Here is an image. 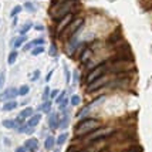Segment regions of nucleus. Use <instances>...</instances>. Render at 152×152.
Here are the masks:
<instances>
[{"mask_svg": "<svg viewBox=\"0 0 152 152\" xmlns=\"http://www.w3.org/2000/svg\"><path fill=\"white\" fill-rule=\"evenodd\" d=\"M115 132H117L115 128H111V126H99V128H97V129L93 131L91 134L86 135L83 139H84V142H87V144H93L95 141H101V139L110 138V137H113Z\"/></svg>", "mask_w": 152, "mask_h": 152, "instance_id": "f257e3e1", "label": "nucleus"}, {"mask_svg": "<svg viewBox=\"0 0 152 152\" xmlns=\"http://www.w3.org/2000/svg\"><path fill=\"white\" fill-rule=\"evenodd\" d=\"M99 126H101V122H99L98 119L86 118V119H83L78 125H77V128H75V135L84 138L86 135L91 134L93 131H95L97 128H99Z\"/></svg>", "mask_w": 152, "mask_h": 152, "instance_id": "f03ea898", "label": "nucleus"}, {"mask_svg": "<svg viewBox=\"0 0 152 152\" xmlns=\"http://www.w3.org/2000/svg\"><path fill=\"white\" fill-rule=\"evenodd\" d=\"M74 7V1H66V3H54L50 9V16L54 20H61L67 14L71 13Z\"/></svg>", "mask_w": 152, "mask_h": 152, "instance_id": "7ed1b4c3", "label": "nucleus"}, {"mask_svg": "<svg viewBox=\"0 0 152 152\" xmlns=\"http://www.w3.org/2000/svg\"><path fill=\"white\" fill-rule=\"evenodd\" d=\"M84 26V17H74V20L67 26V28L63 31V33L60 34L58 37L60 40H63V41H66V40H68L71 36H74V34L78 31L81 27Z\"/></svg>", "mask_w": 152, "mask_h": 152, "instance_id": "20e7f679", "label": "nucleus"}, {"mask_svg": "<svg viewBox=\"0 0 152 152\" xmlns=\"http://www.w3.org/2000/svg\"><path fill=\"white\" fill-rule=\"evenodd\" d=\"M108 68H110V64L107 63V61H101L98 66H95L88 73V75H87V84H91V83H94L95 80L101 78V77H104L105 75V73L108 71Z\"/></svg>", "mask_w": 152, "mask_h": 152, "instance_id": "39448f33", "label": "nucleus"}, {"mask_svg": "<svg viewBox=\"0 0 152 152\" xmlns=\"http://www.w3.org/2000/svg\"><path fill=\"white\" fill-rule=\"evenodd\" d=\"M73 20H74V14H73V13L67 14L66 17H63L61 20H58V23H57V26H56V33L60 36V34H61L63 31H64V30H66L67 26H68V24H70V23H71Z\"/></svg>", "mask_w": 152, "mask_h": 152, "instance_id": "423d86ee", "label": "nucleus"}, {"mask_svg": "<svg viewBox=\"0 0 152 152\" xmlns=\"http://www.w3.org/2000/svg\"><path fill=\"white\" fill-rule=\"evenodd\" d=\"M17 95H19V90H16V88H7L6 91L0 95V99H3V101H13Z\"/></svg>", "mask_w": 152, "mask_h": 152, "instance_id": "0eeeda50", "label": "nucleus"}, {"mask_svg": "<svg viewBox=\"0 0 152 152\" xmlns=\"http://www.w3.org/2000/svg\"><path fill=\"white\" fill-rule=\"evenodd\" d=\"M105 83H107V77L104 75V77H101V78L95 80V81H94V83H91V84H88V86H87V91H88V93H91V91L99 90L101 87L105 84Z\"/></svg>", "mask_w": 152, "mask_h": 152, "instance_id": "6e6552de", "label": "nucleus"}, {"mask_svg": "<svg viewBox=\"0 0 152 152\" xmlns=\"http://www.w3.org/2000/svg\"><path fill=\"white\" fill-rule=\"evenodd\" d=\"M24 146L27 148V151H36V149L39 148V139H36V138L27 139V142L24 144Z\"/></svg>", "mask_w": 152, "mask_h": 152, "instance_id": "1a4fd4ad", "label": "nucleus"}, {"mask_svg": "<svg viewBox=\"0 0 152 152\" xmlns=\"http://www.w3.org/2000/svg\"><path fill=\"white\" fill-rule=\"evenodd\" d=\"M48 125H50L51 129H56V128L58 126V115L56 113H51L50 118H48Z\"/></svg>", "mask_w": 152, "mask_h": 152, "instance_id": "9d476101", "label": "nucleus"}, {"mask_svg": "<svg viewBox=\"0 0 152 152\" xmlns=\"http://www.w3.org/2000/svg\"><path fill=\"white\" fill-rule=\"evenodd\" d=\"M40 119H41V115H40V114H36V115H33V117H30V118H28V121H27V125L33 126V128H34L36 125H39Z\"/></svg>", "mask_w": 152, "mask_h": 152, "instance_id": "9b49d317", "label": "nucleus"}, {"mask_svg": "<svg viewBox=\"0 0 152 152\" xmlns=\"http://www.w3.org/2000/svg\"><path fill=\"white\" fill-rule=\"evenodd\" d=\"M54 145H56V139L50 135V137H47L46 138V142H44V146H46V149L47 151H51L54 148Z\"/></svg>", "mask_w": 152, "mask_h": 152, "instance_id": "f8f14e48", "label": "nucleus"}, {"mask_svg": "<svg viewBox=\"0 0 152 152\" xmlns=\"http://www.w3.org/2000/svg\"><path fill=\"white\" fill-rule=\"evenodd\" d=\"M16 107H17L16 101H7V102H4V105H3V111H13Z\"/></svg>", "mask_w": 152, "mask_h": 152, "instance_id": "ddd939ff", "label": "nucleus"}, {"mask_svg": "<svg viewBox=\"0 0 152 152\" xmlns=\"http://www.w3.org/2000/svg\"><path fill=\"white\" fill-rule=\"evenodd\" d=\"M20 118H30V117H33V110L31 108H24L21 113H20V115H19Z\"/></svg>", "mask_w": 152, "mask_h": 152, "instance_id": "4468645a", "label": "nucleus"}, {"mask_svg": "<svg viewBox=\"0 0 152 152\" xmlns=\"http://www.w3.org/2000/svg\"><path fill=\"white\" fill-rule=\"evenodd\" d=\"M68 138V134L67 132H63V134H60V137L57 139H56V144L57 145H63L64 142H66V139Z\"/></svg>", "mask_w": 152, "mask_h": 152, "instance_id": "2eb2a0df", "label": "nucleus"}, {"mask_svg": "<svg viewBox=\"0 0 152 152\" xmlns=\"http://www.w3.org/2000/svg\"><path fill=\"white\" fill-rule=\"evenodd\" d=\"M27 41V37L26 36H20V37H17V39L14 40V47L17 48V47H20L23 43H26Z\"/></svg>", "mask_w": 152, "mask_h": 152, "instance_id": "dca6fc26", "label": "nucleus"}, {"mask_svg": "<svg viewBox=\"0 0 152 152\" xmlns=\"http://www.w3.org/2000/svg\"><path fill=\"white\" fill-rule=\"evenodd\" d=\"M3 125L6 126V128L13 129V128H16V126H17V124H16V121H12V119H4V121H3Z\"/></svg>", "mask_w": 152, "mask_h": 152, "instance_id": "f3484780", "label": "nucleus"}, {"mask_svg": "<svg viewBox=\"0 0 152 152\" xmlns=\"http://www.w3.org/2000/svg\"><path fill=\"white\" fill-rule=\"evenodd\" d=\"M122 152H142V146L132 145V146H129V148H126V149H124Z\"/></svg>", "mask_w": 152, "mask_h": 152, "instance_id": "a211bd4d", "label": "nucleus"}, {"mask_svg": "<svg viewBox=\"0 0 152 152\" xmlns=\"http://www.w3.org/2000/svg\"><path fill=\"white\" fill-rule=\"evenodd\" d=\"M68 121H70V119H68V117H63V118L58 121V126L61 128V129H63V128H66V126L68 125Z\"/></svg>", "mask_w": 152, "mask_h": 152, "instance_id": "6ab92c4d", "label": "nucleus"}, {"mask_svg": "<svg viewBox=\"0 0 152 152\" xmlns=\"http://www.w3.org/2000/svg\"><path fill=\"white\" fill-rule=\"evenodd\" d=\"M70 102H71V105H73V107H77V105H80L81 98H80L78 95H73V97H71V99H70Z\"/></svg>", "mask_w": 152, "mask_h": 152, "instance_id": "aec40b11", "label": "nucleus"}, {"mask_svg": "<svg viewBox=\"0 0 152 152\" xmlns=\"http://www.w3.org/2000/svg\"><path fill=\"white\" fill-rule=\"evenodd\" d=\"M16 58H17V51H12V53L9 54V64H10V66L14 64Z\"/></svg>", "mask_w": 152, "mask_h": 152, "instance_id": "412c9836", "label": "nucleus"}, {"mask_svg": "<svg viewBox=\"0 0 152 152\" xmlns=\"http://www.w3.org/2000/svg\"><path fill=\"white\" fill-rule=\"evenodd\" d=\"M90 56H91V48H86V53H83V56H81V61L83 63L87 61V60L90 58Z\"/></svg>", "mask_w": 152, "mask_h": 152, "instance_id": "4be33fe9", "label": "nucleus"}, {"mask_svg": "<svg viewBox=\"0 0 152 152\" xmlns=\"http://www.w3.org/2000/svg\"><path fill=\"white\" fill-rule=\"evenodd\" d=\"M50 108H51V101H46V102L41 105V111H44V113H50Z\"/></svg>", "mask_w": 152, "mask_h": 152, "instance_id": "5701e85b", "label": "nucleus"}, {"mask_svg": "<svg viewBox=\"0 0 152 152\" xmlns=\"http://www.w3.org/2000/svg\"><path fill=\"white\" fill-rule=\"evenodd\" d=\"M28 91H30V88H28V86H23V87H20V90H19V95H27L28 94Z\"/></svg>", "mask_w": 152, "mask_h": 152, "instance_id": "b1692460", "label": "nucleus"}, {"mask_svg": "<svg viewBox=\"0 0 152 152\" xmlns=\"http://www.w3.org/2000/svg\"><path fill=\"white\" fill-rule=\"evenodd\" d=\"M41 53H44V47H43V46L34 47V50L31 51V54H33V56H39V54H41Z\"/></svg>", "mask_w": 152, "mask_h": 152, "instance_id": "393cba45", "label": "nucleus"}, {"mask_svg": "<svg viewBox=\"0 0 152 152\" xmlns=\"http://www.w3.org/2000/svg\"><path fill=\"white\" fill-rule=\"evenodd\" d=\"M30 28H31V23H30V21H28V23H26V24H24V26H23V28H21V30H20V33H21V36H24V34H26L27 31H28V30H30Z\"/></svg>", "mask_w": 152, "mask_h": 152, "instance_id": "a878e982", "label": "nucleus"}, {"mask_svg": "<svg viewBox=\"0 0 152 152\" xmlns=\"http://www.w3.org/2000/svg\"><path fill=\"white\" fill-rule=\"evenodd\" d=\"M24 7H26V10H28V12H36V7H34V4L31 3V1H26L24 3Z\"/></svg>", "mask_w": 152, "mask_h": 152, "instance_id": "bb28decb", "label": "nucleus"}, {"mask_svg": "<svg viewBox=\"0 0 152 152\" xmlns=\"http://www.w3.org/2000/svg\"><path fill=\"white\" fill-rule=\"evenodd\" d=\"M56 101H57V104H61V102H64V101H66V91H63V93L60 94V97H57V99H56Z\"/></svg>", "mask_w": 152, "mask_h": 152, "instance_id": "cd10ccee", "label": "nucleus"}, {"mask_svg": "<svg viewBox=\"0 0 152 152\" xmlns=\"http://www.w3.org/2000/svg\"><path fill=\"white\" fill-rule=\"evenodd\" d=\"M20 12H21V6H16V7L13 9V10H12L10 16H12V17H16V16H17V14L20 13Z\"/></svg>", "mask_w": 152, "mask_h": 152, "instance_id": "c85d7f7f", "label": "nucleus"}, {"mask_svg": "<svg viewBox=\"0 0 152 152\" xmlns=\"http://www.w3.org/2000/svg\"><path fill=\"white\" fill-rule=\"evenodd\" d=\"M43 44H44V40H43V39L34 40V41H33V46H43Z\"/></svg>", "mask_w": 152, "mask_h": 152, "instance_id": "c756f323", "label": "nucleus"}, {"mask_svg": "<svg viewBox=\"0 0 152 152\" xmlns=\"http://www.w3.org/2000/svg\"><path fill=\"white\" fill-rule=\"evenodd\" d=\"M48 93H50V88H48V87H46V88H44V95H43L46 101H48Z\"/></svg>", "mask_w": 152, "mask_h": 152, "instance_id": "7c9ffc66", "label": "nucleus"}, {"mask_svg": "<svg viewBox=\"0 0 152 152\" xmlns=\"http://www.w3.org/2000/svg\"><path fill=\"white\" fill-rule=\"evenodd\" d=\"M50 56H53V57L57 56V50H56V46H54V44L51 46V48H50Z\"/></svg>", "mask_w": 152, "mask_h": 152, "instance_id": "2f4dec72", "label": "nucleus"}, {"mask_svg": "<svg viewBox=\"0 0 152 152\" xmlns=\"http://www.w3.org/2000/svg\"><path fill=\"white\" fill-rule=\"evenodd\" d=\"M58 90H53V91H51V95H50V97H51V98H56V97H57V95H58Z\"/></svg>", "mask_w": 152, "mask_h": 152, "instance_id": "473e14b6", "label": "nucleus"}, {"mask_svg": "<svg viewBox=\"0 0 152 152\" xmlns=\"http://www.w3.org/2000/svg\"><path fill=\"white\" fill-rule=\"evenodd\" d=\"M16 152H27V148L26 146H19V148L16 149Z\"/></svg>", "mask_w": 152, "mask_h": 152, "instance_id": "72a5a7b5", "label": "nucleus"}, {"mask_svg": "<svg viewBox=\"0 0 152 152\" xmlns=\"http://www.w3.org/2000/svg\"><path fill=\"white\" fill-rule=\"evenodd\" d=\"M39 77H40V71H39V70H37V71H34V75H33V77H31V80H37V78H39Z\"/></svg>", "mask_w": 152, "mask_h": 152, "instance_id": "f704fd0d", "label": "nucleus"}, {"mask_svg": "<svg viewBox=\"0 0 152 152\" xmlns=\"http://www.w3.org/2000/svg\"><path fill=\"white\" fill-rule=\"evenodd\" d=\"M34 28H36V30H37V31H43V30H44V27L41 26V24H37V26L34 27Z\"/></svg>", "mask_w": 152, "mask_h": 152, "instance_id": "c9c22d12", "label": "nucleus"}, {"mask_svg": "<svg viewBox=\"0 0 152 152\" xmlns=\"http://www.w3.org/2000/svg\"><path fill=\"white\" fill-rule=\"evenodd\" d=\"M51 75H53V70H51L50 73L47 74V77H46V81H50V78H51Z\"/></svg>", "mask_w": 152, "mask_h": 152, "instance_id": "e433bc0d", "label": "nucleus"}, {"mask_svg": "<svg viewBox=\"0 0 152 152\" xmlns=\"http://www.w3.org/2000/svg\"><path fill=\"white\" fill-rule=\"evenodd\" d=\"M31 47H33V43H30V44H26V46H24V50H30V48H31Z\"/></svg>", "mask_w": 152, "mask_h": 152, "instance_id": "4c0bfd02", "label": "nucleus"}, {"mask_svg": "<svg viewBox=\"0 0 152 152\" xmlns=\"http://www.w3.org/2000/svg\"><path fill=\"white\" fill-rule=\"evenodd\" d=\"M66 1H74V0H56L54 3H66Z\"/></svg>", "mask_w": 152, "mask_h": 152, "instance_id": "58836bf2", "label": "nucleus"}, {"mask_svg": "<svg viewBox=\"0 0 152 152\" xmlns=\"http://www.w3.org/2000/svg\"><path fill=\"white\" fill-rule=\"evenodd\" d=\"M78 152H90V151H88V149L86 148V149H81V151H78Z\"/></svg>", "mask_w": 152, "mask_h": 152, "instance_id": "ea45409f", "label": "nucleus"}, {"mask_svg": "<svg viewBox=\"0 0 152 152\" xmlns=\"http://www.w3.org/2000/svg\"><path fill=\"white\" fill-rule=\"evenodd\" d=\"M1 81H3V78H1V77H0V87H1Z\"/></svg>", "mask_w": 152, "mask_h": 152, "instance_id": "a19ab883", "label": "nucleus"}]
</instances>
